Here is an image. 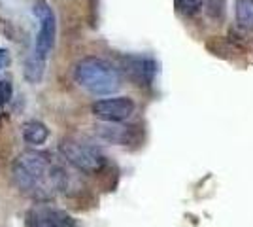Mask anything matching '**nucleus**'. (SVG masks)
Returning a JSON list of instances; mask_svg holds the SVG:
<instances>
[{"label":"nucleus","mask_w":253,"mask_h":227,"mask_svg":"<svg viewBox=\"0 0 253 227\" xmlns=\"http://www.w3.org/2000/svg\"><path fill=\"white\" fill-rule=\"evenodd\" d=\"M11 95H13V86L8 80H0V106L8 104L11 100Z\"/></svg>","instance_id":"obj_13"},{"label":"nucleus","mask_w":253,"mask_h":227,"mask_svg":"<svg viewBox=\"0 0 253 227\" xmlns=\"http://www.w3.org/2000/svg\"><path fill=\"white\" fill-rule=\"evenodd\" d=\"M32 13L38 21V33H36L34 47L29 57L47 65V59L55 47V38H57V19H55L51 6L45 0H34Z\"/></svg>","instance_id":"obj_4"},{"label":"nucleus","mask_w":253,"mask_h":227,"mask_svg":"<svg viewBox=\"0 0 253 227\" xmlns=\"http://www.w3.org/2000/svg\"><path fill=\"white\" fill-rule=\"evenodd\" d=\"M204 6H206V13L208 17L213 21H223L225 17V0H204Z\"/></svg>","instance_id":"obj_12"},{"label":"nucleus","mask_w":253,"mask_h":227,"mask_svg":"<svg viewBox=\"0 0 253 227\" xmlns=\"http://www.w3.org/2000/svg\"><path fill=\"white\" fill-rule=\"evenodd\" d=\"M174 4H176V10L187 17L199 15L204 8V0H174Z\"/></svg>","instance_id":"obj_11"},{"label":"nucleus","mask_w":253,"mask_h":227,"mask_svg":"<svg viewBox=\"0 0 253 227\" xmlns=\"http://www.w3.org/2000/svg\"><path fill=\"white\" fill-rule=\"evenodd\" d=\"M11 180L19 193L38 203H47L70 185V174L63 163L55 161L47 151L27 150L11 165Z\"/></svg>","instance_id":"obj_1"},{"label":"nucleus","mask_w":253,"mask_h":227,"mask_svg":"<svg viewBox=\"0 0 253 227\" xmlns=\"http://www.w3.org/2000/svg\"><path fill=\"white\" fill-rule=\"evenodd\" d=\"M121 68L134 86L148 87L157 74V63L148 55H125L121 57Z\"/></svg>","instance_id":"obj_7"},{"label":"nucleus","mask_w":253,"mask_h":227,"mask_svg":"<svg viewBox=\"0 0 253 227\" xmlns=\"http://www.w3.org/2000/svg\"><path fill=\"white\" fill-rule=\"evenodd\" d=\"M8 63H10V55H8V51H6V49H0V70L6 68Z\"/></svg>","instance_id":"obj_14"},{"label":"nucleus","mask_w":253,"mask_h":227,"mask_svg":"<svg viewBox=\"0 0 253 227\" xmlns=\"http://www.w3.org/2000/svg\"><path fill=\"white\" fill-rule=\"evenodd\" d=\"M236 23L244 31H253V0H234Z\"/></svg>","instance_id":"obj_10"},{"label":"nucleus","mask_w":253,"mask_h":227,"mask_svg":"<svg viewBox=\"0 0 253 227\" xmlns=\"http://www.w3.org/2000/svg\"><path fill=\"white\" fill-rule=\"evenodd\" d=\"M21 133L23 140L27 144H31V146H42L43 142L49 138V129L43 125L42 121H36V119L23 123Z\"/></svg>","instance_id":"obj_9"},{"label":"nucleus","mask_w":253,"mask_h":227,"mask_svg":"<svg viewBox=\"0 0 253 227\" xmlns=\"http://www.w3.org/2000/svg\"><path fill=\"white\" fill-rule=\"evenodd\" d=\"M95 136L110 144H117V146H126L138 140V131L134 127H126V125H119V123H106V125H96Z\"/></svg>","instance_id":"obj_8"},{"label":"nucleus","mask_w":253,"mask_h":227,"mask_svg":"<svg viewBox=\"0 0 253 227\" xmlns=\"http://www.w3.org/2000/svg\"><path fill=\"white\" fill-rule=\"evenodd\" d=\"M74 82L91 95H112L121 87V74L102 57L89 55L74 65Z\"/></svg>","instance_id":"obj_2"},{"label":"nucleus","mask_w":253,"mask_h":227,"mask_svg":"<svg viewBox=\"0 0 253 227\" xmlns=\"http://www.w3.org/2000/svg\"><path fill=\"white\" fill-rule=\"evenodd\" d=\"M76 220L66 210L47 203L31 206L25 214V227H74Z\"/></svg>","instance_id":"obj_5"},{"label":"nucleus","mask_w":253,"mask_h":227,"mask_svg":"<svg viewBox=\"0 0 253 227\" xmlns=\"http://www.w3.org/2000/svg\"><path fill=\"white\" fill-rule=\"evenodd\" d=\"M59 151L63 155V159L68 165H72L76 171L84 174H98L102 173V169L108 163L106 153L96 144L78 138H63L59 144Z\"/></svg>","instance_id":"obj_3"},{"label":"nucleus","mask_w":253,"mask_h":227,"mask_svg":"<svg viewBox=\"0 0 253 227\" xmlns=\"http://www.w3.org/2000/svg\"><path fill=\"white\" fill-rule=\"evenodd\" d=\"M136 110L134 100L128 97H112V98H100L93 102L91 114L96 119L104 123H121L128 119Z\"/></svg>","instance_id":"obj_6"}]
</instances>
